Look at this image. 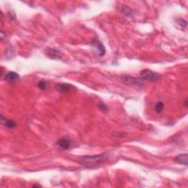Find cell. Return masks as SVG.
<instances>
[{
  "mask_svg": "<svg viewBox=\"0 0 188 188\" xmlns=\"http://www.w3.org/2000/svg\"><path fill=\"white\" fill-rule=\"evenodd\" d=\"M107 157L105 154L99 155H94V156H85L81 157L79 159V163L88 169H94L100 167L102 164H104L106 161Z\"/></svg>",
  "mask_w": 188,
  "mask_h": 188,
  "instance_id": "6da1fadb",
  "label": "cell"
},
{
  "mask_svg": "<svg viewBox=\"0 0 188 188\" xmlns=\"http://www.w3.org/2000/svg\"><path fill=\"white\" fill-rule=\"evenodd\" d=\"M140 76L141 79L145 81H155L159 78L158 74L148 69L141 71L140 72Z\"/></svg>",
  "mask_w": 188,
  "mask_h": 188,
  "instance_id": "7a4b0ae2",
  "label": "cell"
},
{
  "mask_svg": "<svg viewBox=\"0 0 188 188\" xmlns=\"http://www.w3.org/2000/svg\"><path fill=\"white\" fill-rule=\"evenodd\" d=\"M58 148L61 150H68L71 146V140L68 137H62L57 142Z\"/></svg>",
  "mask_w": 188,
  "mask_h": 188,
  "instance_id": "3957f363",
  "label": "cell"
},
{
  "mask_svg": "<svg viewBox=\"0 0 188 188\" xmlns=\"http://www.w3.org/2000/svg\"><path fill=\"white\" fill-rule=\"evenodd\" d=\"M122 80L124 83L129 85H141L143 82V80L140 79L135 78L130 76H124L122 78Z\"/></svg>",
  "mask_w": 188,
  "mask_h": 188,
  "instance_id": "277c9868",
  "label": "cell"
},
{
  "mask_svg": "<svg viewBox=\"0 0 188 188\" xmlns=\"http://www.w3.org/2000/svg\"><path fill=\"white\" fill-rule=\"evenodd\" d=\"M46 55L51 59H59L61 57V53L57 50L52 48H47L45 51Z\"/></svg>",
  "mask_w": 188,
  "mask_h": 188,
  "instance_id": "5b68a950",
  "label": "cell"
},
{
  "mask_svg": "<svg viewBox=\"0 0 188 188\" xmlns=\"http://www.w3.org/2000/svg\"><path fill=\"white\" fill-rule=\"evenodd\" d=\"M93 46L96 49L99 56L102 57L106 53V50H105L104 46H103V44L101 43V42L99 41V40H94V41H93Z\"/></svg>",
  "mask_w": 188,
  "mask_h": 188,
  "instance_id": "8992f818",
  "label": "cell"
},
{
  "mask_svg": "<svg viewBox=\"0 0 188 188\" xmlns=\"http://www.w3.org/2000/svg\"><path fill=\"white\" fill-rule=\"evenodd\" d=\"M19 79V75L17 73L13 71H10L7 73L5 76V80L9 82H16Z\"/></svg>",
  "mask_w": 188,
  "mask_h": 188,
  "instance_id": "52a82bcc",
  "label": "cell"
},
{
  "mask_svg": "<svg viewBox=\"0 0 188 188\" xmlns=\"http://www.w3.org/2000/svg\"><path fill=\"white\" fill-rule=\"evenodd\" d=\"M55 88L60 93H67L70 90L71 85L67 83H57L56 84Z\"/></svg>",
  "mask_w": 188,
  "mask_h": 188,
  "instance_id": "ba28073f",
  "label": "cell"
},
{
  "mask_svg": "<svg viewBox=\"0 0 188 188\" xmlns=\"http://www.w3.org/2000/svg\"><path fill=\"white\" fill-rule=\"evenodd\" d=\"M175 161L180 165H187V154H181L175 158Z\"/></svg>",
  "mask_w": 188,
  "mask_h": 188,
  "instance_id": "9c48e42d",
  "label": "cell"
},
{
  "mask_svg": "<svg viewBox=\"0 0 188 188\" xmlns=\"http://www.w3.org/2000/svg\"><path fill=\"white\" fill-rule=\"evenodd\" d=\"M176 21H177V23L178 25H179V27H180V29H185L187 27V21L185 20L184 19H181V18H179V19H178L176 20Z\"/></svg>",
  "mask_w": 188,
  "mask_h": 188,
  "instance_id": "30bf717a",
  "label": "cell"
},
{
  "mask_svg": "<svg viewBox=\"0 0 188 188\" xmlns=\"http://www.w3.org/2000/svg\"><path fill=\"white\" fill-rule=\"evenodd\" d=\"M5 126L7 127V128L13 129V128H14V127H16V123L13 121L7 120V121H5Z\"/></svg>",
  "mask_w": 188,
  "mask_h": 188,
  "instance_id": "8fae6325",
  "label": "cell"
},
{
  "mask_svg": "<svg viewBox=\"0 0 188 188\" xmlns=\"http://www.w3.org/2000/svg\"><path fill=\"white\" fill-rule=\"evenodd\" d=\"M163 109H164V104H163V103L162 102H157L155 104V110H156L157 112H161L163 110Z\"/></svg>",
  "mask_w": 188,
  "mask_h": 188,
  "instance_id": "7c38bea8",
  "label": "cell"
},
{
  "mask_svg": "<svg viewBox=\"0 0 188 188\" xmlns=\"http://www.w3.org/2000/svg\"><path fill=\"white\" fill-rule=\"evenodd\" d=\"M38 87L40 89V90H46V82H45V81H44V80L40 81V82H38Z\"/></svg>",
  "mask_w": 188,
  "mask_h": 188,
  "instance_id": "4fadbf2b",
  "label": "cell"
},
{
  "mask_svg": "<svg viewBox=\"0 0 188 188\" xmlns=\"http://www.w3.org/2000/svg\"><path fill=\"white\" fill-rule=\"evenodd\" d=\"M99 109L102 111H103V112H105V111H108V108H107L106 105L103 104V103H100L99 104Z\"/></svg>",
  "mask_w": 188,
  "mask_h": 188,
  "instance_id": "5bb4252c",
  "label": "cell"
},
{
  "mask_svg": "<svg viewBox=\"0 0 188 188\" xmlns=\"http://www.w3.org/2000/svg\"><path fill=\"white\" fill-rule=\"evenodd\" d=\"M41 187V186L40 185H32V187Z\"/></svg>",
  "mask_w": 188,
  "mask_h": 188,
  "instance_id": "9a60e30c",
  "label": "cell"
}]
</instances>
